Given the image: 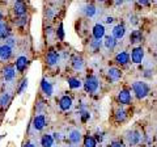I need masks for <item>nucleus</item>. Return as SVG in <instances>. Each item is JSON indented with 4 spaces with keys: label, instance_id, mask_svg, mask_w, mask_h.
<instances>
[{
    "label": "nucleus",
    "instance_id": "obj_1",
    "mask_svg": "<svg viewBox=\"0 0 157 147\" xmlns=\"http://www.w3.org/2000/svg\"><path fill=\"white\" fill-rule=\"evenodd\" d=\"M132 89H134L137 99H144L149 93V85L144 81H135L132 84Z\"/></svg>",
    "mask_w": 157,
    "mask_h": 147
},
{
    "label": "nucleus",
    "instance_id": "obj_2",
    "mask_svg": "<svg viewBox=\"0 0 157 147\" xmlns=\"http://www.w3.org/2000/svg\"><path fill=\"white\" fill-rule=\"evenodd\" d=\"M98 85H100V81L96 76H88L85 79V83H84V87L86 92H89V93H93V92H96L98 89Z\"/></svg>",
    "mask_w": 157,
    "mask_h": 147
},
{
    "label": "nucleus",
    "instance_id": "obj_3",
    "mask_svg": "<svg viewBox=\"0 0 157 147\" xmlns=\"http://www.w3.org/2000/svg\"><path fill=\"white\" fill-rule=\"evenodd\" d=\"M131 59H132V62H134V63H136V65L141 63V62H143V59H144V50L141 47H135L134 50H132Z\"/></svg>",
    "mask_w": 157,
    "mask_h": 147
},
{
    "label": "nucleus",
    "instance_id": "obj_4",
    "mask_svg": "<svg viewBox=\"0 0 157 147\" xmlns=\"http://www.w3.org/2000/svg\"><path fill=\"white\" fill-rule=\"evenodd\" d=\"M140 141H141V134H140L137 130L131 131V133H128V135H127V142H128L130 146H136V145H139Z\"/></svg>",
    "mask_w": 157,
    "mask_h": 147
},
{
    "label": "nucleus",
    "instance_id": "obj_5",
    "mask_svg": "<svg viewBox=\"0 0 157 147\" xmlns=\"http://www.w3.org/2000/svg\"><path fill=\"white\" fill-rule=\"evenodd\" d=\"M3 76L7 81H12L16 76V70H14L13 66H6L3 68Z\"/></svg>",
    "mask_w": 157,
    "mask_h": 147
},
{
    "label": "nucleus",
    "instance_id": "obj_6",
    "mask_svg": "<svg viewBox=\"0 0 157 147\" xmlns=\"http://www.w3.org/2000/svg\"><path fill=\"white\" fill-rule=\"evenodd\" d=\"M12 51H13V49L7 46L6 43L2 45V46H0V59H2V61H8L9 58L12 57Z\"/></svg>",
    "mask_w": 157,
    "mask_h": 147
},
{
    "label": "nucleus",
    "instance_id": "obj_7",
    "mask_svg": "<svg viewBox=\"0 0 157 147\" xmlns=\"http://www.w3.org/2000/svg\"><path fill=\"white\" fill-rule=\"evenodd\" d=\"M46 125V117L43 114H39V116H36V118L33 121V126L36 130H42L43 127Z\"/></svg>",
    "mask_w": 157,
    "mask_h": 147
},
{
    "label": "nucleus",
    "instance_id": "obj_8",
    "mask_svg": "<svg viewBox=\"0 0 157 147\" xmlns=\"http://www.w3.org/2000/svg\"><path fill=\"white\" fill-rule=\"evenodd\" d=\"M46 62H47V65L48 66H55L59 63V54L55 51V50H51L50 53L47 54V57H46Z\"/></svg>",
    "mask_w": 157,
    "mask_h": 147
},
{
    "label": "nucleus",
    "instance_id": "obj_9",
    "mask_svg": "<svg viewBox=\"0 0 157 147\" xmlns=\"http://www.w3.org/2000/svg\"><path fill=\"white\" fill-rule=\"evenodd\" d=\"M41 88H42V92L45 93L47 97H51L52 96V84L47 79H42L41 81Z\"/></svg>",
    "mask_w": 157,
    "mask_h": 147
},
{
    "label": "nucleus",
    "instance_id": "obj_10",
    "mask_svg": "<svg viewBox=\"0 0 157 147\" xmlns=\"http://www.w3.org/2000/svg\"><path fill=\"white\" fill-rule=\"evenodd\" d=\"M126 34V29L123 25H115L113 28V38H115V40H121V38H123Z\"/></svg>",
    "mask_w": 157,
    "mask_h": 147
},
{
    "label": "nucleus",
    "instance_id": "obj_11",
    "mask_svg": "<svg viewBox=\"0 0 157 147\" xmlns=\"http://www.w3.org/2000/svg\"><path fill=\"white\" fill-rule=\"evenodd\" d=\"M105 36V28L101 24H96L94 28H93V37L96 38L97 41H101V38Z\"/></svg>",
    "mask_w": 157,
    "mask_h": 147
},
{
    "label": "nucleus",
    "instance_id": "obj_12",
    "mask_svg": "<svg viewBox=\"0 0 157 147\" xmlns=\"http://www.w3.org/2000/svg\"><path fill=\"white\" fill-rule=\"evenodd\" d=\"M59 106H60L62 110H70L72 108V99L68 96H63L60 100H59Z\"/></svg>",
    "mask_w": 157,
    "mask_h": 147
},
{
    "label": "nucleus",
    "instance_id": "obj_13",
    "mask_svg": "<svg viewBox=\"0 0 157 147\" xmlns=\"http://www.w3.org/2000/svg\"><path fill=\"white\" fill-rule=\"evenodd\" d=\"M118 99H119L121 104L127 105V104H130L131 102V93L127 89H122L119 92V95H118Z\"/></svg>",
    "mask_w": 157,
    "mask_h": 147
},
{
    "label": "nucleus",
    "instance_id": "obj_14",
    "mask_svg": "<svg viewBox=\"0 0 157 147\" xmlns=\"http://www.w3.org/2000/svg\"><path fill=\"white\" fill-rule=\"evenodd\" d=\"M26 66H28V58L26 57L21 55V57H18L16 59V70L18 72H22L26 68Z\"/></svg>",
    "mask_w": 157,
    "mask_h": 147
},
{
    "label": "nucleus",
    "instance_id": "obj_15",
    "mask_svg": "<svg viewBox=\"0 0 157 147\" xmlns=\"http://www.w3.org/2000/svg\"><path fill=\"white\" fill-rule=\"evenodd\" d=\"M107 75H109V79H110V80L117 81V80L121 79L122 72H121V70H118L117 67H110L109 71H107Z\"/></svg>",
    "mask_w": 157,
    "mask_h": 147
},
{
    "label": "nucleus",
    "instance_id": "obj_16",
    "mask_svg": "<svg viewBox=\"0 0 157 147\" xmlns=\"http://www.w3.org/2000/svg\"><path fill=\"white\" fill-rule=\"evenodd\" d=\"M14 13H16L17 16H20V17L25 16V13H26V6L22 2H16V3H14Z\"/></svg>",
    "mask_w": 157,
    "mask_h": 147
},
{
    "label": "nucleus",
    "instance_id": "obj_17",
    "mask_svg": "<svg viewBox=\"0 0 157 147\" xmlns=\"http://www.w3.org/2000/svg\"><path fill=\"white\" fill-rule=\"evenodd\" d=\"M128 61H130V55L126 51H121L115 57V62L119 63V65H126V63H128Z\"/></svg>",
    "mask_w": 157,
    "mask_h": 147
},
{
    "label": "nucleus",
    "instance_id": "obj_18",
    "mask_svg": "<svg viewBox=\"0 0 157 147\" xmlns=\"http://www.w3.org/2000/svg\"><path fill=\"white\" fill-rule=\"evenodd\" d=\"M68 139L71 141V143L77 145L78 142L81 141V133L78 130H72L70 133V135H68Z\"/></svg>",
    "mask_w": 157,
    "mask_h": 147
},
{
    "label": "nucleus",
    "instance_id": "obj_19",
    "mask_svg": "<svg viewBox=\"0 0 157 147\" xmlns=\"http://www.w3.org/2000/svg\"><path fill=\"white\" fill-rule=\"evenodd\" d=\"M41 145L43 147H51L54 145V137L51 134H45L41 139Z\"/></svg>",
    "mask_w": 157,
    "mask_h": 147
},
{
    "label": "nucleus",
    "instance_id": "obj_20",
    "mask_svg": "<svg viewBox=\"0 0 157 147\" xmlns=\"http://www.w3.org/2000/svg\"><path fill=\"white\" fill-rule=\"evenodd\" d=\"M72 67L75 68L76 71H81L82 68H84V61H82V58H80V57H75V58H73Z\"/></svg>",
    "mask_w": 157,
    "mask_h": 147
},
{
    "label": "nucleus",
    "instance_id": "obj_21",
    "mask_svg": "<svg viewBox=\"0 0 157 147\" xmlns=\"http://www.w3.org/2000/svg\"><path fill=\"white\" fill-rule=\"evenodd\" d=\"M141 38H143V36H141V32L140 30H134L131 33L130 41H131V43H137V42L141 41Z\"/></svg>",
    "mask_w": 157,
    "mask_h": 147
},
{
    "label": "nucleus",
    "instance_id": "obj_22",
    "mask_svg": "<svg viewBox=\"0 0 157 147\" xmlns=\"http://www.w3.org/2000/svg\"><path fill=\"white\" fill-rule=\"evenodd\" d=\"M104 45H105V47L106 49H114L115 47V45H117V41H115V38H113L111 36H107L106 38H105V41H104Z\"/></svg>",
    "mask_w": 157,
    "mask_h": 147
},
{
    "label": "nucleus",
    "instance_id": "obj_23",
    "mask_svg": "<svg viewBox=\"0 0 157 147\" xmlns=\"http://www.w3.org/2000/svg\"><path fill=\"white\" fill-rule=\"evenodd\" d=\"M9 36V28L7 24H4V22H0V38H8Z\"/></svg>",
    "mask_w": 157,
    "mask_h": 147
},
{
    "label": "nucleus",
    "instance_id": "obj_24",
    "mask_svg": "<svg viewBox=\"0 0 157 147\" xmlns=\"http://www.w3.org/2000/svg\"><path fill=\"white\" fill-rule=\"evenodd\" d=\"M68 85H70L72 89H77V88H80L82 85V83L78 79H76V77H70V79H68Z\"/></svg>",
    "mask_w": 157,
    "mask_h": 147
},
{
    "label": "nucleus",
    "instance_id": "obj_25",
    "mask_svg": "<svg viewBox=\"0 0 157 147\" xmlns=\"http://www.w3.org/2000/svg\"><path fill=\"white\" fill-rule=\"evenodd\" d=\"M96 145H97V142L93 137H89V135L85 137V139H84V146L85 147H96Z\"/></svg>",
    "mask_w": 157,
    "mask_h": 147
},
{
    "label": "nucleus",
    "instance_id": "obj_26",
    "mask_svg": "<svg viewBox=\"0 0 157 147\" xmlns=\"http://www.w3.org/2000/svg\"><path fill=\"white\" fill-rule=\"evenodd\" d=\"M9 100H11V95H9L8 92H6V93H3L2 96H0V105H2V106L8 105Z\"/></svg>",
    "mask_w": 157,
    "mask_h": 147
},
{
    "label": "nucleus",
    "instance_id": "obj_27",
    "mask_svg": "<svg viewBox=\"0 0 157 147\" xmlns=\"http://www.w3.org/2000/svg\"><path fill=\"white\" fill-rule=\"evenodd\" d=\"M84 12L88 17H93L96 14V8H94V6H86L84 8Z\"/></svg>",
    "mask_w": 157,
    "mask_h": 147
},
{
    "label": "nucleus",
    "instance_id": "obj_28",
    "mask_svg": "<svg viewBox=\"0 0 157 147\" xmlns=\"http://www.w3.org/2000/svg\"><path fill=\"white\" fill-rule=\"evenodd\" d=\"M115 117L118 121H124L126 120V112L123 109H118L117 113H115Z\"/></svg>",
    "mask_w": 157,
    "mask_h": 147
},
{
    "label": "nucleus",
    "instance_id": "obj_29",
    "mask_svg": "<svg viewBox=\"0 0 157 147\" xmlns=\"http://www.w3.org/2000/svg\"><path fill=\"white\" fill-rule=\"evenodd\" d=\"M56 36H58L59 40H64V30H63V25H62V24L59 25L58 30H56Z\"/></svg>",
    "mask_w": 157,
    "mask_h": 147
},
{
    "label": "nucleus",
    "instance_id": "obj_30",
    "mask_svg": "<svg viewBox=\"0 0 157 147\" xmlns=\"http://www.w3.org/2000/svg\"><path fill=\"white\" fill-rule=\"evenodd\" d=\"M6 45L9 46L11 49H13L14 45H16V40H14V38H12V37H8L7 40H6Z\"/></svg>",
    "mask_w": 157,
    "mask_h": 147
},
{
    "label": "nucleus",
    "instance_id": "obj_31",
    "mask_svg": "<svg viewBox=\"0 0 157 147\" xmlns=\"http://www.w3.org/2000/svg\"><path fill=\"white\" fill-rule=\"evenodd\" d=\"M26 87H28V79H24L21 81V85H20V88H18V95H21Z\"/></svg>",
    "mask_w": 157,
    "mask_h": 147
},
{
    "label": "nucleus",
    "instance_id": "obj_32",
    "mask_svg": "<svg viewBox=\"0 0 157 147\" xmlns=\"http://www.w3.org/2000/svg\"><path fill=\"white\" fill-rule=\"evenodd\" d=\"M28 22V20H26V17L25 16H22V17H20L18 18V20L16 21V24H17V25L18 26H22V25H25V24Z\"/></svg>",
    "mask_w": 157,
    "mask_h": 147
},
{
    "label": "nucleus",
    "instance_id": "obj_33",
    "mask_svg": "<svg viewBox=\"0 0 157 147\" xmlns=\"http://www.w3.org/2000/svg\"><path fill=\"white\" fill-rule=\"evenodd\" d=\"M81 118H82V121H86L88 118H89V113H88V112H82Z\"/></svg>",
    "mask_w": 157,
    "mask_h": 147
},
{
    "label": "nucleus",
    "instance_id": "obj_34",
    "mask_svg": "<svg viewBox=\"0 0 157 147\" xmlns=\"http://www.w3.org/2000/svg\"><path fill=\"white\" fill-rule=\"evenodd\" d=\"M110 147H124V146L122 143H119V142H114V143H113Z\"/></svg>",
    "mask_w": 157,
    "mask_h": 147
},
{
    "label": "nucleus",
    "instance_id": "obj_35",
    "mask_svg": "<svg viewBox=\"0 0 157 147\" xmlns=\"http://www.w3.org/2000/svg\"><path fill=\"white\" fill-rule=\"evenodd\" d=\"M92 46L93 47H98V46H101V41H94L92 43Z\"/></svg>",
    "mask_w": 157,
    "mask_h": 147
},
{
    "label": "nucleus",
    "instance_id": "obj_36",
    "mask_svg": "<svg viewBox=\"0 0 157 147\" xmlns=\"http://www.w3.org/2000/svg\"><path fill=\"white\" fill-rule=\"evenodd\" d=\"M107 24H110V22H113V17H106V20H105Z\"/></svg>",
    "mask_w": 157,
    "mask_h": 147
},
{
    "label": "nucleus",
    "instance_id": "obj_37",
    "mask_svg": "<svg viewBox=\"0 0 157 147\" xmlns=\"http://www.w3.org/2000/svg\"><path fill=\"white\" fill-rule=\"evenodd\" d=\"M139 3H140V4H143V6H148V4H149V2H145V0H143V2L140 0Z\"/></svg>",
    "mask_w": 157,
    "mask_h": 147
},
{
    "label": "nucleus",
    "instance_id": "obj_38",
    "mask_svg": "<svg viewBox=\"0 0 157 147\" xmlns=\"http://www.w3.org/2000/svg\"><path fill=\"white\" fill-rule=\"evenodd\" d=\"M24 147H36V146H34L33 143H26V145L24 146Z\"/></svg>",
    "mask_w": 157,
    "mask_h": 147
},
{
    "label": "nucleus",
    "instance_id": "obj_39",
    "mask_svg": "<svg viewBox=\"0 0 157 147\" xmlns=\"http://www.w3.org/2000/svg\"><path fill=\"white\" fill-rule=\"evenodd\" d=\"M2 17H3V16H2V12H0V22H2Z\"/></svg>",
    "mask_w": 157,
    "mask_h": 147
},
{
    "label": "nucleus",
    "instance_id": "obj_40",
    "mask_svg": "<svg viewBox=\"0 0 157 147\" xmlns=\"http://www.w3.org/2000/svg\"><path fill=\"white\" fill-rule=\"evenodd\" d=\"M72 147H73V146H72Z\"/></svg>",
    "mask_w": 157,
    "mask_h": 147
}]
</instances>
